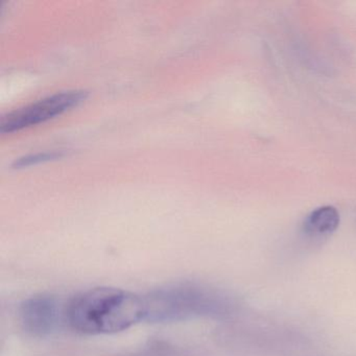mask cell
Returning a JSON list of instances; mask_svg holds the SVG:
<instances>
[{
	"mask_svg": "<svg viewBox=\"0 0 356 356\" xmlns=\"http://www.w3.org/2000/svg\"><path fill=\"white\" fill-rule=\"evenodd\" d=\"M339 225V213L332 206L314 210L304 222V231L309 235H327L334 232Z\"/></svg>",
	"mask_w": 356,
	"mask_h": 356,
	"instance_id": "5b68a950",
	"label": "cell"
},
{
	"mask_svg": "<svg viewBox=\"0 0 356 356\" xmlns=\"http://www.w3.org/2000/svg\"><path fill=\"white\" fill-rule=\"evenodd\" d=\"M87 97L85 91H68L45 97L37 103L12 112L0 122L3 134L18 132L24 129L47 122L56 116L80 105Z\"/></svg>",
	"mask_w": 356,
	"mask_h": 356,
	"instance_id": "3957f363",
	"label": "cell"
},
{
	"mask_svg": "<svg viewBox=\"0 0 356 356\" xmlns=\"http://www.w3.org/2000/svg\"><path fill=\"white\" fill-rule=\"evenodd\" d=\"M62 156H63V153L61 151L44 152V153L35 154V155L20 158L13 164V166L15 168H26V166L36 165V164L49 161V160L58 159V158L62 157Z\"/></svg>",
	"mask_w": 356,
	"mask_h": 356,
	"instance_id": "8992f818",
	"label": "cell"
},
{
	"mask_svg": "<svg viewBox=\"0 0 356 356\" xmlns=\"http://www.w3.org/2000/svg\"><path fill=\"white\" fill-rule=\"evenodd\" d=\"M145 318L143 298L114 287H97L76 296L65 310V320L84 334H111Z\"/></svg>",
	"mask_w": 356,
	"mask_h": 356,
	"instance_id": "6da1fadb",
	"label": "cell"
},
{
	"mask_svg": "<svg viewBox=\"0 0 356 356\" xmlns=\"http://www.w3.org/2000/svg\"><path fill=\"white\" fill-rule=\"evenodd\" d=\"M145 318L153 323L179 322L220 312V304L211 291L195 285L159 289L143 298Z\"/></svg>",
	"mask_w": 356,
	"mask_h": 356,
	"instance_id": "7a4b0ae2",
	"label": "cell"
},
{
	"mask_svg": "<svg viewBox=\"0 0 356 356\" xmlns=\"http://www.w3.org/2000/svg\"><path fill=\"white\" fill-rule=\"evenodd\" d=\"M62 314L57 300L51 296L39 295L22 303L19 316L24 330L35 337H47L59 326Z\"/></svg>",
	"mask_w": 356,
	"mask_h": 356,
	"instance_id": "277c9868",
	"label": "cell"
}]
</instances>
